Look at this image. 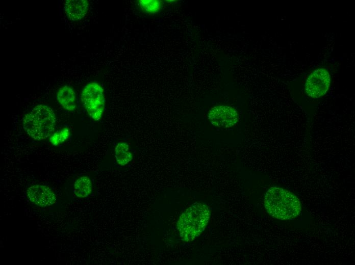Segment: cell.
Here are the masks:
<instances>
[{"mask_svg": "<svg viewBox=\"0 0 355 265\" xmlns=\"http://www.w3.org/2000/svg\"><path fill=\"white\" fill-rule=\"evenodd\" d=\"M264 203L267 213L281 220L294 219L301 210V204L297 196L289 191L277 187L268 190Z\"/></svg>", "mask_w": 355, "mask_h": 265, "instance_id": "1", "label": "cell"}, {"mask_svg": "<svg viewBox=\"0 0 355 265\" xmlns=\"http://www.w3.org/2000/svg\"><path fill=\"white\" fill-rule=\"evenodd\" d=\"M211 211L205 204L195 202L179 217L176 227L181 240L193 241L205 230L210 218Z\"/></svg>", "mask_w": 355, "mask_h": 265, "instance_id": "2", "label": "cell"}, {"mask_svg": "<svg viewBox=\"0 0 355 265\" xmlns=\"http://www.w3.org/2000/svg\"><path fill=\"white\" fill-rule=\"evenodd\" d=\"M56 124L54 111L45 104H38L26 114L22 119L23 129L32 139L40 141L49 137Z\"/></svg>", "mask_w": 355, "mask_h": 265, "instance_id": "3", "label": "cell"}, {"mask_svg": "<svg viewBox=\"0 0 355 265\" xmlns=\"http://www.w3.org/2000/svg\"><path fill=\"white\" fill-rule=\"evenodd\" d=\"M81 100L89 117L95 121L102 117L105 107L104 90L97 82L86 84L81 93Z\"/></svg>", "mask_w": 355, "mask_h": 265, "instance_id": "4", "label": "cell"}, {"mask_svg": "<svg viewBox=\"0 0 355 265\" xmlns=\"http://www.w3.org/2000/svg\"><path fill=\"white\" fill-rule=\"evenodd\" d=\"M331 84V76L328 71L323 68L314 70L308 77L305 84L307 94L318 98L327 92Z\"/></svg>", "mask_w": 355, "mask_h": 265, "instance_id": "5", "label": "cell"}, {"mask_svg": "<svg viewBox=\"0 0 355 265\" xmlns=\"http://www.w3.org/2000/svg\"><path fill=\"white\" fill-rule=\"evenodd\" d=\"M208 117L213 125L220 128L232 127L239 120L236 109L233 107L225 105L212 107L208 112Z\"/></svg>", "mask_w": 355, "mask_h": 265, "instance_id": "6", "label": "cell"}, {"mask_svg": "<svg viewBox=\"0 0 355 265\" xmlns=\"http://www.w3.org/2000/svg\"><path fill=\"white\" fill-rule=\"evenodd\" d=\"M27 194L29 200L41 207L49 206L56 202L55 194L48 187L36 184L28 188Z\"/></svg>", "mask_w": 355, "mask_h": 265, "instance_id": "7", "label": "cell"}, {"mask_svg": "<svg viewBox=\"0 0 355 265\" xmlns=\"http://www.w3.org/2000/svg\"><path fill=\"white\" fill-rule=\"evenodd\" d=\"M63 8L68 19L79 21L86 15L89 9V2L87 0H66Z\"/></svg>", "mask_w": 355, "mask_h": 265, "instance_id": "8", "label": "cell"}, {"mask_svg": "<svg viewBox=\"0 0 355 265\" xmlns=\"http://www.w3.org/2000/svg\"><path fill=\"white\" fill-rule=\"evenodd\" d=\"M57 99L64 110L73 112L75 109L76 95L71 87L64 85L60 87L57 93Z\"/></svg>", "mask_w": 355, "mask_h": 265, "instance_id": "9", "label": "cell"}, {"mask_svg": "<svg viewBox=\"0 0 355 265\" xmlns=\"http://www.w3.org/2000/svg\"><path fill=\"white\" fill-rule=\"evenodd\" d=\"M115 156L117 164L122 166L129 164L133 157L129 145L125 142H119L116 145Z\"/></svg>", "mask_w": 355, "mask_h": 265, "instance_id": "10", "label": "cell"}, {"mask_svg": "<svg viewBox=\"0 0 355 265\" xmlns=\"http://www.w3.org/2000/svg\"><path fill=\"white\" fill-rule=\"evenodd\" d=\"M92 192V183L87 176L79 178L74 184V193L77 197L85 198Z\"/></svg>", "mask_w": 355, "mask_h": 265, "instance_id": "11", "label": "cell"}, {"mask_svg": "<svg viewBox=\"0 0 355 265\" xmlns=\"http://www.w3.org/2000/svg\"><path fill=\"white\" fill-rule=\"evenodd\" d=\"M138 5L142 11L148 14L158 13L162 7V2L159 0H139Z\"/></svg>", "mask_w": 355, "mask_h": 265, "instance_id": "12", "label": "cell"}, {"mask_svg": "<svg viewBox=\"0 0 355 265\" xmlns=\"http://www.w3.org/2000/svg\"><path fill=\"white\" fill-rule=\"evenodd\" d=\"M69 136V129L67 128L57 131L50 138V142L54 145H57L67 139Z\"/></svg>", "mask_w": 355, "mask_h": 265, "instance_id": "13", "label": "cell"}]
</instances>
